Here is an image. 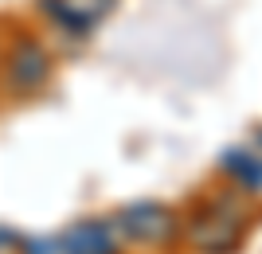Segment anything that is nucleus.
<instances>
[{
  "label": "nucleus",
  "instance_id": "2",
  "mask_svg": "<svg viewBox=\"0 0 262 254\" xmlns=\"http://www.w3.org/2000/svg\"><path fill=\"white\" fill-rule=\"evenodd\" d=\"M114 231L129 235L133 243H141V246H168L180 235V215L168 203L145 199V203H129L125 211H118Z\"/></svg>",
  "mask_w": 262,
  "mask_h": 254
},
{
  "label": "nucleus",
  "instance_id": "5",
  "mask_svg": "<svg viewBox=\"0 0 262 254\" xmlns=\"http://www.w3.org/2000/svg\"><path fill=\"white\" fill-rule=\"evenodd\" d=\"M59 250H63V254H118L114 223H106V219H82V223H75V227H67Z\"/></svg>",
  "mask_w": 262,
  "mask_h": 254
},
{
  "label": "nucleus",
  "instance_id": "4",
  "mask_svg": "<svg viewBox=\"0 0 262 254\" xmlns=\"http://www.w3.org/2000/svg\"><path fill=\"white\" fill-rule=\"evenodd\" d=\"M118 0H39V8L71 35H86L98 20H106Z\"/></svg>",
  "mask_w": 262,
  "mask_h": 254
},
{
  "label": "nucleus",
  "instance_id": "7",
  "mask_svg": "<svg viewBox=\"0 0 262 254\" xmlns=\"http://www.w3.org/2000/svg\"><path fill=\"white\" fill-rule=\"evenodd\" d=\"M254 145H258V156H262V129H254Z\"/></svg>",
  "mask_w": 262,
  "mask_h": 254
},
{
  "label": "nucleus",
  "instance_id": "6",
  "mask_svg": "<svg viewBox=\"0 0 262 254\" xmlns=\"http://www.w3.org/2000/svg\"><path fill=\"white\" fill-rule=\"evenodd\" d=\"M223 172H227L243 192H262V156L247 149H227L223 153Z\"/></svg>",
  "mask_w": 262,
  "mask_h": 254
},
{
  "label": "nucleus",
  "instance_id": "3",
  "mask_svg": "<svg viewBox=\"0 0 262 254\" xmlns=\"http://www.w3.org/2000/svg\"><path fill=\"white\" fill-rule=\"evenodd\" d=\"M47 75H51V55H47V47L39 43V39H28L24 35L20 43L12 47L8 55V82L12 90H39L47 82Z\"/></svg>",
  "mask_w": 262,
  "mask_h": 254
},
{
  "label": "nucleus",
  "instance_id": "1",
  "mask_svg": "<svg viewBox=\"0 0 262 254\" xmlns=\"http://www.w3.org/2000/svg\"><path fill=\"white\" fill-rule=\"evenodd\" d=\"M239 219H243V207L235 196L211 199L196 211V219H188V239L196 243L200 254H235L243 246Z\"/></svg>",
  "mask_w": 262,
  "mask_h": 254
}]
</instances>
